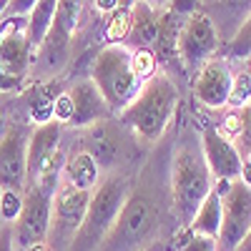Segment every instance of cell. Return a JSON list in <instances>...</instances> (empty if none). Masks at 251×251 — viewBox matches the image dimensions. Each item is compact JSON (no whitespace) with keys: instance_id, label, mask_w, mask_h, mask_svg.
Wrapping results in <instances>:
<instances>
[{"instance_id":"25","label":"cell","mask_w":251,"mask_h":251,"mask_svg":"<svg viewBox=\"0 0 251 251\" xmlns=\"http://www.w3.org/2000/svg\"><path fill=\"white\" fill-rule=\"evenodd\" d=\"M131 68L141 80H149L158 71V60L151 48H131Z\"/></svg>"},{"instance_id":"24","label":"cell","mask_w":251,"mask_h":251,"mask_svg":"<svg viewBox=\"0 0 251 251\" xmlns=\"http://www.w3.org/2000/svg\"><path fill=\"white\" fill-rule=\"evenodd\" d=\"M23 196L20 191H13V188H0V224L10 226L18 221L20 211H23Z\"/></svg>"},{"instance_id":"10","label":"cell","mask_w":251,"mask_h":251,"mask_svg":"<svg viewBox=\"0 0 251 251\" xmlns=\"http://www.w3.org/2000/svg\"><path fill=\"white\" fill-rule=\"evenodd\" d=\"M28 131L13 126L0 138V188L25 194L28 188Z\"/></svg>"},{"instance_id":"18","label":"cell","mask_w":251,"mask_h":251,"mask_svg":"<svg viewBox=\"0 0 251 251\" xmlns=\"http://www.w3.org/2000/svg\"><path fill=\"white\" fill-rule=\"evenodd\" d=\"M100 178H103V171L98 169V163L86 149L73 151L63 163V181L80 188V191H96Z\"/></svg>"},{"instance_id":"1","label":"cell","mask_w":251,"mask_h":251,"mask_svg":"<svg viewBox=\"0 0 251 251\" xmlns=\"http://www.w3.org/2000/svg\"><path fill=\"white\" fill-rule=\"evenodd\" d=\"M163 208L153 186H138L126 196L118 219L96 251H143L156 244Z\"/></svg>"},{"instance_id":"41","label":"cell","mask_w":251,"mask_h":251,"mask_svg":"<svg viewBox=\"0 0 251 251\" xmlns=\"http://www.w3.org/2000/svg\"><path fill=\"white\" fill-rule=\"evenodd\" d=\"M5 30H8V20L3 18V20H0V40H3V35H5Z\"/></svg>"},{"instance_id":"44","label":"cell","mask_w":251,"mask_h":251,"mask_svg":"<svg viewBox=\"0 0 251 251\" xmlns=\"http://www.w3.org/2000/svg\"><path fill=\"white\" fill-rule=\"evenodd\" d=\"M244 71H246V73H249V75H251V55H249V58H246V68H244Z\"/></svg>"},{"instance_id":"22","label":"cell","mask_w":251,"mask_h":251,"mask_svg":"<svg viewBox=\"0 0 251 251\" xmlns=\"http://www.w3.org/2000/svg\"><path fill=\"white\" fill-rule=\"evenodd\" d=\"M80 10H83V0H58L53 28H58L60 33H66L68 38H73V33L78 30Z\"/></svg>"},{"instance_id":"45","label":"cell","mask_w":251,"mask_h":251,"mask_svg":"<svg viewBox=\"0 0 251 251\" xmlns=\"http://www.w3.org/2000/svg\"><path fill=\"white\" fill-rule=\"evenodd\" d=\"M153 249H156V244H153V246H149V249H143V251H153Z\"/></svg>"},{"instance_id":"6","label":"cell","mask_w":251,"mask_h":251,"mask_svg":"<svg viewBox=\"0 0 251 251\" xmlns=\"http://www.w3.org/2000/svg\"><path fill=\"white\" fill-rule=\"evenodd\" d=\"M93 191H80V188L60 181L58 191L53 196V208H50V228L46 244L53 251H66L75 228L80 226V219L88 208Z\"/></svg>"},{"instance_id":"42","label":"cell","mask_w":251,"mask_h":251,"mask_svg":"<svg viewBox=\"0 0 251 251\" xmlns=\"http://www.w3.org/2000/svg\"><path fill=\"white\" fill-rule=\"evenodd\" d=\"M8 3H10V0H0V20H3V15H5V8H8Z\"/></svg>"},{"instance_id":"13","label":"cell","mask_w":251,"mask_h":251,"mask_svg":"<svg viewBox=\"0 0 251 251\" xmlns=\"http://www.w3.org/2000/svg\"><path fill=\"white\" fill-rule=\"evenodd\" d=\"M5 20H8V30L0 40V68L25 78V71L33 60V48L25 35L28 18H5Z\"/></svg>"},{"instance_id":"30","label":"cell","mask_w":251,"mask_h":251,"mask_svg":"<svg viewBox=\"0 0 251 251\" xmlns=\"http://www.w3.org/2000/svg\"><path fill=\"white\" fill-rule=\"evenodd\" d=\"M71 118H73V100H71L68 91H63L53 98V121L66 126V123H71Z\"/></svg>"},{"instance_id":"12","label":"cell","mask_w":251,"mask_h":251,"mask_svg":"<svg viewBox=\"0 0 251 251\" xmlns=\"http://www.w3.org/2000/svg\"><path fill=\"white\" fill-rule=\"evenodd\" d=\"M231 83H234V73L228 68V63L224 58L211 55L196 71L194 98L199 100V106H203L208 111H224L228 93H231Z\"/></svg>"},{"instance_id":"7","label":"cell","mask_w":251,"mask_h":251,"mask_svg":"<svg viewBox=\"0 0 251 251\" xmlns=\"http://www.w3.org/2000/svg\"><path fill=\"white\" fill-rule=\"evenodd\" d=\"M251 231V188L239 178L228 181L221 194V228L216 236V251H236Z\"/></svg>"},{"instance_id":"23","label":"cell","mask_w":251,"mask_h":251,"mask_svg":"<svg viewBox=\"0 0 251 251\" xmlns=\"http://www.w3.org/2000/svg\"><path fill=\"white\" fill-rule=\"evenodd\" d=\"M131 30V8H116L106 20V40L108 43H126Z\"/></svg>"},{"instance_id":"26","label":"cell","mask_w":251,"mask_h":251,"mask_svg":"<svg viewBox=\"0 0 251 251\" xmlns=\"http://www.w3.org/2000/svg\"><path fill=\"white\" fill-rule=\"evenodd\" d=\"M246 103H251V75L246 71L234 75L231 83V93H228L226 108H244Z\"/></svg>"},{"instance_id":"19","label":"cell","mask_w":251,"mask_h":251,"mask_svg":"<svg viewBox=\"0 0 251 251\" xmlns=\"http://www.w3.org/2000/svg\"><path fill=\"white\" fill-rule=\"evenodd\" d=\"M183 25V15L174 13L171 8L161 10V28H158V38L153 46V55L161 66L171 60H178V33Z\"/></svg>"},{"instance_id":"40","label":"cell","mask_w":251,"mask_h":251,"mask_svg":"<svg viewBox=\"0 0 251 251\" xmlns=\"http://www.w3.org/2000/svg\"><path fill=\"white\" fill-rule=\"evenodd\" d=\"M241 158H244V163H249V166H251V146L241 151Z\"/></svg>"},{"instance_id":"8","label":"cell","mask_w":251,"mask_h":251,"mask_svg":"<svg viewBox=\"0 0 251 251\" xmlns=\"http://www.w3.org/2000/svg\"><path fill=\"white\" fill-rule=\"evenodd\" d=\"M53 196L55 194L46 191V188H40V186H28L25 188L23 211H20L15 224H10L15 251H25L28 246H35V244H46L48 228H50Z\"/></svg>"},{"instance_id":"16","label":"cell","mask_w":251,"mask_h":251,"mask_svg":"<svg viewBox=\"0 0 251 251\" xmlns=\"http://www.w3.org/2000/svg\"><path fill=\"white\" fill-rule=\"evenodd\" d=\"M161 28V10L153 8L149 0H136L131 5V30H128V48H151L156 46Z\"/></svg>"},{"instance_id":"9","label":"cell","mask_w":251,"mask_h":251,"mask_svg":"<svg viewBox=\"0 0 251 251\" xmlns=\"http://www.w3.org/2000/svg\"><path fill=\"white\" fill-rule=\"evenodd\" d=\"M219 30L216 23L206 13L194 10L191 15L183 18V25L178 33V63L183 71H199L201 63H206L219 50Z\"/></svg>"},{"instance_id":"2","label":"cell","mask_w":251,"mask_h":251,"mask_svg":"<svg viewBox=\"0 0 251 251\" xmlns=\"http://www.w3.org/2000/svg\"><path fill=\"white\" fill-rule=\"evenodd\" d=\"M178 88L169 73L156 71L149 80H143L138 96L118 113V121L143 141L158 143L176 116Z\"/></svg>"},{"instance_id":"11","label":"cell","mask_w":251,"mask_h":251,"mask_svg":"<svg viewBox=\"0 0 251 251\" xmlns=\"http://www.w3.org/2000/svg\"><path fill=\"white\" fill-rule=\"evenodd\" d=\"M201 151H203L206 166H208V171H211L214 181L239 178L241 166H244L241 151H239L236 141L226 138L219 131V126H206L201 131Z\"/></svg>"},{"instance_id":"15","label":"cell","mask_w":251,"mask_h":251,"mask_svg":"<svg viewBox=\"0 0 251 251\" xmlns=\"http://www.w3.org/2000/svg\"><path fill=\"white\" fill-rule=\"evenodd\" d=\"M60 136H63V123L53 118L46 123H38L30 131L28 136V183L35 178L40 166L60 151Z\"/></svg>"},{"instance_id":"4","label":"cell","mask_w":251,"mask_h":251,"mask_svg":"<svg viewBox=\"0 0 251 251\" xmlns=\"http://www.w3.org/2000/svg\"><path fill=\"white\" fill-rule=\"evenodd\" d=\"M128 191H131L128 178L121 174H111L106 178H100L96 191L91 194V201L80 219V226L75 228L66 251H96L100 241L106 239V234L111 231L113 221L118 219V211H121L126 196H128Z\"/></svg>"},{"instance_id":"29","label":"cell","mask_w":251,"mask_h":251,"mask_svg":"<svg viewBox=\"0 0 251 251\" xmlns=\"http://www.w3.org/2000/svg\"><path fill=\"white\" fill-rule=\"evenodd\" d=\"M231 53L236 58H249L251 55V15L236 28V33L231 38Z\"/></svg>"},{"instance_id":"32","label":"cell","mask_w":251,"mask_h":251,"mask_svg":"<svg viewBox=\"0 0 251 251\" xmlns=\"http://www.w3.org/2000/svg\"><path fill=\"white\" fill-rule=\"evenodd\" d=\"M35 3L38 0H10L3 18H28V13L33 10Z\"/></svg>"},{"instance_id":"37","label":"cell","mask_w":251,"mask_h":251,"mask_svg":"<svg viewBox=\"0 0 251 251\" xmlns=\"http://www.w3.org/2000/svg\"><path fill=\"white\" fill-rule=\"evenodd\" d=\"M149 3L153 5V8H158V10H166L171 5V0H149Z\"/></svg>"},{"instance_id":"35","label":"cell","mask_w":251,"mask_h":251,"mask_svg":"<svg viewBox=\"0 0 251 251\" xmlns=\"http://www.w3.org/2000/svg\"><path fill=\"white\" fill-rule=\"evenodd\" d=\"M93 5L100 10V13H113L118 8V0H93Z\"/></svg>"},{"instance_id":"43","label":"cell","mask_w":251,"mask_h":251,"mask_svg":"<svg viewBox=\"0 0 251 251\" xmlns=\"http://www.w3.org/2000/svg\"><path fill=\"white\" fill-rule=\"evenodd\" d=\"M136 0H118V8H131Z\"/></svg>"},{"instance_id":"34","label":"cell","mask_w":251,"mask_h":251,"mask_svg":"<svg viewBox=\"0 0 251 251\" xmlns=\"http://www.w3.org/2000/svg\"><path fill=\"white\" fill-rule=\"evenodd\" d=\"M0 251H15V246H13V228L10 226L0 228Z\"/></svg>"},{"instance_id":"17","label":"cell","mask_w":251,"mask_h":251,"mask_svg":"<svg viewBox=\"0 0 251 251\" xmlns=\"http://www.w3.org/2000/svg\"><path fill=\"white\" fill-rule=\"evenodd\" d=\"M83 149L93 156V161L98 163L100 171H113V166L118 163V156H121L118 138L113 136V131L106 126V121L93 123V126H88V128H86Z\"/></svg>"},{"instance_id":"5","label":"cell","mask_w":251,"mask_h":251,"mask_svg":"<svg viewBox=\"0 0 251 251\" xmlns=\"http://www.w3.org/2000/svg\"><path fill=\"white\" fill-rule=\"evenodd\" d=\"M88 78L96 83L103 100L116 116L138 96L143 86V80L131 68V48L126 43H108L106 48H100L91 63Z\"/></svg>"},{"instance_id":"33","label":"cell","mask_w":251,"mask_h":251,"mask_svg":"<svg viewBox=\"0 0 251 251\" xmlns=\"http://www.w3.org/2000/svg\"><path fill=\"white\" fill-rule=\"evenodd\" d=\"M20 83H23V75H13L8 71L0 68V93H10V91H18Z\"/></svg>"},{"instance_id":"21","label":"cell","mask_w":251,"mask_h":251,"mask_svg":"<svg viewBox=\"0 0 251 251\" xmlns=\"http://www.w3.org/2000/svg\"><path fill=\"white\" fill-rule=\"evenodd\" d=\"M194 234H201V236H211L216 239L219 236V228H221V194L216 188H211V194L203 199V203L199 206L196 216L188 224Z\"/></svg>"},{"instance_id":"20","label":"cell","mask_w":251,"mask_h":251,"mask_svg":"<svg viewBox=\"0 0 251 251\" xmlns=\"http://www.w3.org/2000/svg\"><path fill=\"white\" fill-rule=\"evenodd\" d=\"M55 8H58V0H38L33 5V10L28 13V23H25V35L30 40V48L33 53L40 48V43L46 40L48 30L53 28V20H55Z\"/></svg>"},{"instance_id":"14","label":"cell","mask_w":251,"mask_h":251,"mask_svg":"<svg viewBox=\"0 0 251 251\" xmlns=\"http://www.w3.org/2000/svg\"><path fill=\"white\" fill-rule=\"evenodd\" d=\"M68 96L73 100V118L71 126L75 128H88L93 123H100L111 116L108 103L103 100L100 91L96 88V83L91 78H80L68 88Z\"/></svg>"},{"instance_id":"3","label":"cell","mask_w":251,"mask_h":251,"mask_svg":"<svg viewBox=\"0 0 251 251\" xmlns=\"http://www.w3.org/2000/svg\"><path fill=\"white\" fill-rule=\"evenodd\" d=\"M214 176L206 166L201 143H183L171 158V174H169V201L181 226H188L196 216L203 199L211 194Z\"/></svg>"},{"instance_id":"46","label":"cell","mask_w":251,"mask_h":251,"mask_svg":"<svg viewBox=\"0 0 251 251\" xmlns=\"http://www.w3.org/2000/svg\"><path fill=\"white\" fill-rule=\"evenodd\" d=\"M0 228H3V224H0Z\"/></svg>"},{"instance_id":"39","label":"cell","mask_w":251,"mask_h":251,"mask_svg":"<svg viewBox=\"0 0 251 251\" xmlns=\"http://www.w3.org/2000/svg\"><path fill=\"white\" fill-rule=\"evenodd\" d=\"M25 251H53L48 244H35V246H28Z\"/></svg>"},{"instance_id":"36","label":"cell","mask_w":251,"mask_h":251,"mask_svg":"<svg viewBox=\"0 0 251 251\" xmlns=\"http://www.w3.org/2000/svg\"><path fill=\"white\" fill-rule=\"evenodd\" d=\"M239 181H241L244 186H249V188H251V166H249V163H244V166H241V174H239Z\"/></svg>"},{"instance_id":"27","label":"cell","mask_w":251,"mask_h":251,"mask_svg":"<svg viewBox=\"0 0 251 251\" xmlns=\"http://www.w3.org/2000/svg\"><path fill=\"white\" fill-rule=\"evenodd\" d=\"M216 8L234 23V33L244 20L251 15V0H214Z\"/></svg>"},{"instance_id":"28","label":"cell","mask_w":251,"mask_h":251,"mask_svg":"<svg viewBox=\"0 0 251 251\" xmlns=\"http://www.w3.org/2000/svg\"><path fill=\"white\" fill-rule=\"evenodd\" d=\"M178 251H216V239L194 234L188 226H181L178 236Z\"/></svg>"},{"instance_id":"31","label":"cell","mask_w":251,"mask_h":251,"mask_svg":"<svg viewBox=\"0 0 251 251\" xmlns=\"http://www.w3.org/2000/svg\"><path fill=\"white\" fill-rule=\"evenodd\" d=\"M239 111H241V136L236 138V146H239V151H244L251 146V103H246Z\"/></svg>"},{"instance_id":"38","label":"cell","mask_w":251,"mask_h":251,"mask_svg":"<svg viewBox=\"0 0 251 251\" xmlns=\"http://www.w3.org/2000/svg\"><path fill=\"white\" fill-rule=\"evenodd\" d=\"M236 251H251V231H249V234H246V239H244V241H241V246H239V249H236Z\"/></svg>"}]
</instances>
